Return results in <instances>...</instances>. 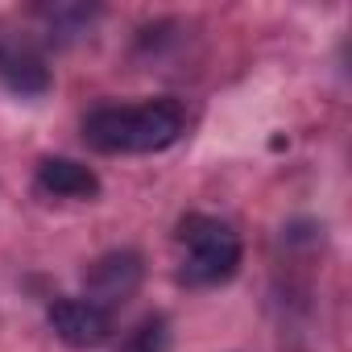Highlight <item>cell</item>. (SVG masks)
Segmentation results:
<instances>
[{
  "mask_svg": "<svg viewBox=\"0 0 352 352\" xmlns=\"http://www.w3.org/2000/svg\"><path fill=\"white\" fill-rule=\"evenodd\" d=\"M46 315H50L54 336H58L63 344H71V348H96V344H104V340L112 336L108 311H100V307L87 302V298H54Z\"/></svg>",
  "mask_w": 352,
  "mask_h": 352,
  "instance_id": "cell-4",
  "label": "cell"
},
{
  "mask_svg": "<svg viewBox=\"0 0 352 352\" xmlns=\"http://www.w3.org/2000/svg\"><path fill=\"white\" fill-rule=\"evenodd\" d=\"M183 108L174 100L104 104L83 120V141L100 153H157L183 137Z\"/></svg>",
  "mask_w": 352,
  "mask_h": 352,
  "instance_id": "cell-1",
  "label": "cell"
},
{
  "mask_svg": "<svg viewBox=\"0 0 352 352\" xmlns=\"http://www.w3.org/2000/svg\"><path fill=\"white\" fill-rule=\"evenodd\" d=\"M179 245H183V270L179 278L187 286H220L241 265V236L232 224L216 216H183L179 220Z\"/></svg>",
  "mask_w": 352,
  "mask_h": 352,
  "instance_id": "cell-2",
  "label": "cell"
},
{
  "mask_svg": "<svg viewBox=\"0 0 352 352\" xmlns=\"http://www.w3.org/2000/svg\"><path fill=\"white\" fill-rule=\"evenodd\" d=\"M120 352H166V319H145L129 331V340L120 344Z\"/></svg>",
  "mask_w": 352,
  "mask_h": 352,
  "instance_id": "cell-7",
  "label": "cell"
},
{
  "mask_svg": "<svg viewBox=\"0 0 352 352\" xmlns=\"http://www.w3.org/2000/svg\"><path fill=\"white\" fill-rule=\"evenodd\" d=\"M38 187L46 195H58V199H96L100 195L96 170L75 162V157H42L38 162Z\"/></svg>",
  "mask_w": 352,
  "mask_h": 352,
  "instance_id": "cell-6",
  "label": "cell"
},
{
  "mask_svg": "<svg viewBox=\"0 0 352 352\" xmlns=\"http://www.w3.org/2000/svg\"><path fill=\"white\" fill-rule=\"evenodd\" d=\"M0 83L17 96L50 91V71L30 42H0Z\"/></svg>",
  "mask_w": 352,
  "mask_h": 352,
  "instance_id": "cell-5",
  "label": "cell"
},
{
  "mask_svg": "<svg viewBox=\"0 0 352 352\" xmlns=\"http://www.w3.org/2000/svg\"><path fill=\"white\" fill-rule=\"evenodd\" d=\"M141 278H145V265H141V257H137L133 249L104 253V257L83 274V282H87V302H96L100 311H112V307H120V302H129V298L137 294Z\"/></svg>",
  "mask_w": 352,
  "mask_h": 352,
  "instance_id": "cell-3",
  "label": "cell"
}]
</instances>
